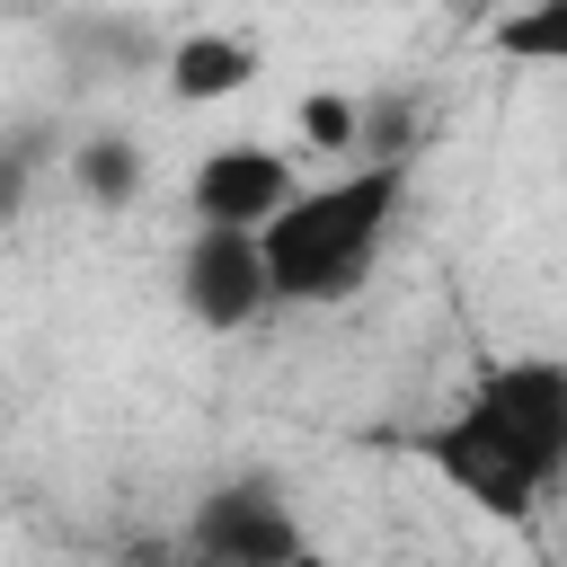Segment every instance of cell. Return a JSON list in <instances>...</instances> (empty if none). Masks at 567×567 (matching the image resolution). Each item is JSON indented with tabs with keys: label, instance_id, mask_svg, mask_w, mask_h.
Here are the masks:
<instances>
[{
	"label": "cell",
	"instance_id": "1",
	"mask_svg": "<svg viewBox=\"0 0 567 567\" xmlns=\"http://www.w3.org/2000/svg\"><path fill=\"white\" fill-rule=\"evenodd\" d=\"M408 186H416V159H354V168H337V177L301 186V195L257 230L275 301H292V310L354 301V292L372 284V266H381L390 230H399Z\"/></svg>",
	"mask_w": 567,
	"mask_h": 567
},
{
	"label": "cell",
	"instance_id": "2",
	"mask_svg": "<svg viewBox=\"0 0 567 567\" xmlns=\"http://www.w3.org/2000/svg\"><path fill=\"white\" fill-rule=\"evenodd\" d=\"M416 452H425V470H434L461 505H478V514H496V523H523V514L540 505V470H532V461H523L470 399H461Z\"/></svg>",
	"mask_w": 567,
	"mask_h": 567
},
{
	"label": "cell",
	"instance_id": "3",
	"mask_svg": "<svg viewBox=\"0 0 567 567\" xmlns=\"http://www.w3.org/2000/svg\"><path fill=\"white\" fill-rule=\"evenodd\" d=\"M301 195V168L275 151V142H213L195 168H186V213L195 230H266L284 204Z\"/></svg>",
	"mask_w": 567,
	"mask_h": 567
},
{
	"label": "cell",
	"instance_id": "4",
	"mask_svg": "<svg viewBox=\"0 0 567 567\" xmlns=\"http://www.w3.org/2000/svg\"><path fill=\"white\" fill-rule=\"evenodd\" d=\"M470 408L540 470V487L567 470V363H558V354H514V363L478 372Z\"/></svg>",
	"mask_w": 567,
	"mask_h": 567
},
{
	"label": "cell",
	"instance_id": "5",
	"mask_svg": "<svg viewBox=\"0 0 567 567\" xmlns=\"http://www.w3.org/2000/svg\"><path fill=\"white\" fill-rule=\"evenodd\" d=\"M266 301H275V284H266V248L248 230H195L186 239V257H177V310L204 337H239Z\"/></svg>",
	"mask_w": 567,
	"mask_h": 567
},
{
	"label": "cell",
	"instance_id": "6",
	"mask_svg": "<svg viewBox=\"0 0 567 567\" xmlns=\"http://www.w3.org/2000/svg\"><path fill=\"white\" fill-rule=\"evenodd\" d=\"M186 549H204L213 567H284V558H301L310 540H301L292 505H284L266 478H239V487H213V496L195 505Z\"/></svg>",
	"mask_w": 567,
	"mask_h": 567
},
{
	"label": "cell",
	"instance_id": "7",
	"mask_svg": "<svg viewBox=\"0 0 567 567\" xmlns=\"http://www.w3.org/2000/svg\"><path fill=\"white\" fill-rule=\"evenodd\" d=\"M257 80V44L239 27H195L168 44V97L177 106H213V97H239Z\"/></svg>",
	"mask_w": 567,
	"mask_h": 567
},
{
	"label": "cell",
	"instance_id": "8",
	"mask_svg": "<svg viewBox=\"0 0 567 567\" xmlns=\"http://www.w3.org/2000/svg\"><path fill=\"white\" fill-rule=\"evenodd\" d=\"M71 186H80L97 213H124V204L142 195V142H124V133H89V142L71 151Z\"/></svg>",
	"mask_w": 567,
	"mask_h": 567
},
{
	"label": "cell",
	"instance_id": "9",
	"mask_svg": "<svg viewBox=\"0 0 567 567\" xmlns=\"http://www.w3.org/2000/svg\"><path fill=\"white\" fill-rule=\"evenodd\" d=\"M487 44L505 62H532V71H567V0H532V9H505L487 27Z\"/></svg>",
	"mask_w": 567,
	"mask_h": 567
},
{
	"label": "cell",
	"instance_id": "10",
	"mask_svg": "<svg viewBox=\"0 0 567 567\" xmlns=\"http://www.w3.org/2000/svg\"><path fill=\"white\" fill-rule=\"evenodd\" d=\"M292 133H301L310 151H337V159L354 168V142H363V97H354V89H310V97L292 106Z\"/></svg>",
	"mask_w": 567,
	"mask_h": 567
},
{
	"label": "cell",
	"instance_id": "11",
	"mask_svg": "<svg viewBox=\"0 0 567 567\" xmlns=\"http://www.w3.org/2000/svg\"><path fill=\"white\" fill-rule=\"evenodd\" d=\"M416 106L408 97H363V142H354V159H416Z\"/></svg>",
	"mask_w": 567,
	"mask_h": 567
},
{
	"label": "cell",
	"instance_id": "12",
	"mask_svg": "<svg viewBox=\"0 0 567 567\" xmlns=\"http://www.w3.org/2000/svg\"><path fill=\"white\" fill-rule=\"evenodd\" d=\"M27 177H35V151H27V142H9V151H0V221H18V213H27Z\"/></svg>",
	"mask_w": 567,
	"mask_h": 567
},
{
	"label": "cell",
	"instance_id": "13",
	"mask_svg": "<svg viewBox=\"0 0 567 567\" xmlns=\"http://www.w3.org/2000/svg\"><path fill=\"white\" fill-rule=\"evenodd\" d=\"M284 567H337V558H328V549H301V558H284Z\"/></svg>",
	"mask_w": 567,
	"mask_h": 567
},
{
	"label": "cell",
	"instance_id": "14",
	"mask_svg": "<svg viewBox=\"0 0 567 567\" xmlns=\"http://www.w3.org/2000/svg\"><path fill=\"white\" fill-rule=\"evenodd\" d=\"M168 567H213V558H204V549H177V558H168Z\"/></svg>",
	"mask_w": 567,
	"mask_h": 567
}]
</instances>
